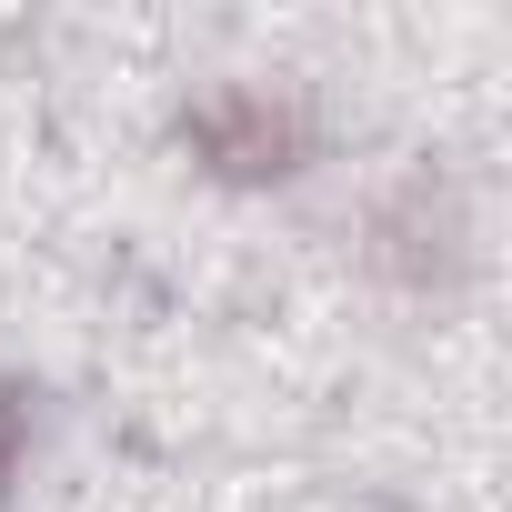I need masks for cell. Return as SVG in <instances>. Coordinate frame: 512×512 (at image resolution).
<instances>
[{
  "mask_svg": "<svg viewBox=\"0 0 512 512\" xmlns=\"http://www.w3.org/2000/svg\"><path fill=\"white\" fill-rule=\"evenodd\" d=\"M181 151L231 181V191H272L292 171H312L322 151V111L302 81H262V71H221L181 101Z\"/></svg>",
  "mask_w": 512,
  "mask_h": 512,
  "instance_id": "obj_1",
  "label": "cell"
},
{
  "mask_svg": "<svg viewBox=\"0 0 512 512\" xmlns=\"http://www.w3.org/2000/svg\"><path fill=\"white\" fill-rule=\"evenodd\" d=\"M362 262H372L382 282H402V292L462 282V262H472V211H462V191H452L442 171H402L392 191H372V211H362Z\"/></svg>",
  "mask_w": 512,
  "mask_h": 512,
  "instance_id": "obj_2",
  "label": "cell"
},
{
  "mask_svg": "<svg viewBox=\"0 0 512 512\" xmlns=\"http://www.w3.org/2000/svg\"><path fill=\"white\" fill-rule=\"evenodd\" d=\"M31 442H41V392H31L21 372H0V502L21 492V472H31Z\"/></svg>",
  "mask_w": 512,
  "mask_h": 512,
  "instance_id": "obj_3",
  "label": "cell"
}]
</instances>
